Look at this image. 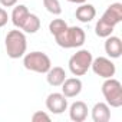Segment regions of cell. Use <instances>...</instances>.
Listing matches in <instances>:
<instances>
[{
  "mask_svg": "<svg viewBox=\"0 0 122 122\" xmlns=\"http://www.w3.org/2000/svg\"><path fill=\"white\" fill-rule=\"evenodd\" d=\"M122 22V3H112L101 16L95 26V33L98 37H108L112 35L116 25Z\"/></svg>",
  "mask_w": 122,
  "mask_h": 122,
  "instance_id": "cell-1",
  "label": "cell"
},
{
  "mask_svg": "<svg viewBox=\"0 0 122 122\" xmlns=\"http://www.w3.org/2000/svg\"><path fill=\"white\" fill-rule=\"evenodd\" d=\"M55 40L60 47L73 49V47H81L85 43L86 35L85 30L79 26H68L60 33L55 35Z\"/></svg>",
  "mask_w": 122,
  "mask_h": 122,
  "instance_id": "cell-2",
  "label": "cell"
},
{
  "mask_svg": "<svg viewBox=\"0 0 122 122\" xmlns=\"http://www.w3.org/2000/svg\"><path fill=\"white\" fill-rule=\"evenodd\" d=\"M5 46H6V53L10 59L23 57L26 53V49H27V40H26L25 33L20 29L10 30L6 35Z\"/></svg>",
  "mask_w": 122,
  "mask_h": 122,
  "instance_id": "cell-3",
  "label": "cell"
},
{
  "mask_svg": "<svg viewBox=\"0 0 122 122\" xmlns=\"http://www.w3.org/2000/svg\"><path fill=\"white\" fill-rule=\"evenodd\" d=\"M23 66L27 71H32V72H36V73H46L52 68V60L46 53L36 50V52L25 53Z\"/></svg>",
  "mask_w": 122,
  "mask_h": 122,
  "instance_id": "cell-4",
  "label": "cell"
},
{
  "mask_svg": "<svg viewBox=\"0 0 122 122\" xmlns=\"http://www.w3.org/2000/svg\"><path fill=\"white\" fill-rule=\"evenodd\" d=\"M102 95L111 108L122 106V85L113 76L105 79V82L102 83Z\"/></svg>",
  "mask_w": 122,
  "mask_h": 122,
  "instance_id": "cell-5",
  "label": "cell"
},
{
  "mask_svg": "<svg viewBox=\"0 0 122 122\" xmlns=\"http://www.w3.org/2000/svg\"><path fill=\"white\" fill-rule=\"evenodd\" d=\"M93 56L88 49H81L69 59V71L73 76H83L92 65Z\"/></svg>",
  "mask_w": 122,
  "mask_h": 122,
  "instance_id": "cell-6",
  "label": "cell"
},
{
  "mask_svg": "<svg viewBox=\"0 0 122 122\" xmlns=\"http://www.w3.org/2000/svg\"><path fill=\"white\" fill-rule=\"evenodd\" d=\"M91 68H92L95 75H98L99 78H103V79L112 78L115 75V72H116L115 63L109 57H103V56H99V57L93 59Z\"/></svg>",
  "mask_w": 122,
  "mask_h": 122,
  "instance_id": "cell-7",
  "label": "cell"
},
{
  "mask_svg": "<svg viewBox=\"0 0 122 122\" xmlns=\"http://www.w3.org/2000/svg\"><path fill=\"white\" fill-rule=\"evenodd\" d=\"M46 108L49 112L52 113H63L68 109V98L63 93L59 92H53L46 98Z\"/></svg>",
  "mask_w": 122,
  "mask_h": 122,
  "instance_id": "cell-8",
  "label": "cell"
},
{
  "mask_svg": "<svg viewBox=\"0 0 122 122\" xmlns=\"http://www.w3.org/2000/svg\"><path fill=\"white\" fill-rule=\"evenodd\" d=\"M60 86L66 98H76L82 92V81L79 78H66Z\"/></svg>",
  "mask_w": 122,
  "mask_h": 122,
  "instance_id": "cell-9",
  "label": "cell"
},
{
  "mask_svg": "<svg viewBox=\"0 0 122 122\" xmlns=\"http://www.w3.org/2000/svg\"><path fill=\"white\" fill-rule=\"evenodd\" d=\"M105 52L111 59H118L122 55V42L118 36H108L105 37Z\"/></svg>",
  "mask_w": 122,
  "mask_h": 122,
  "instance_id": "cell-10",
  "label": "cell"
},
{
  "mask_svg": "<svg viewBox=\"0 0 122 122\" xmlns=\"http://www.w3.org/2000/svg\"><path fill=\"white\" fill-rule=\"evenodd\" d=\"M93 122H108L111 119V106L106 102H98L91 109Z\"/></svg>",
  "mask_w": 122,
  "mask_h": 122,
  "instance_id": "cell-11",
  "label": "cell"
},
{
  "mask_svg": "<svg viewBox=\"0 0 122 122\" xmlns=\"http://www.w3.org/2000/svg\"><path fill=\"white\" fill-rule=\"evenodd\" d=\"M88 105L83 101H76L69 108V116L73 122H83L88 118Z\"/></svg>",
  "mask_w": 122,
  "mask_h": 122,
  "instance_id": "cell-12",
  "label": "cell"
},
{
  "mask_svg": "<svg viewBox=\"0 0 122 122\" xmlns=\"http://www.w3.org/2000/svg\"><path fill=\"white\" fill-rule=\"evenodd\" d=\"M75 16H76V19H78L79 22H82V23H89V22H92V20L95 19V16H96V9H95L93 5L82 3V5L76 9Z\"/></svg>",
  "mask_w": 122,
  "mask_h": 122,
  "instance_id": "cell-13",
  "label": "cell"
},
{
  "mask_svg": "<svg viewBox=\"0 0 122 122\" xmlns=\"http://www.w3.org/2000/svg\"><path fill=\"white\" fill-rule=\"evenodd\" d=\"M46 81L50 86H60L63 83V81L66 79V72L63 68L60 66H53L46 72Z\"/></svg>",
  "mask_w": 122,
  "mask_h": 122,
  "instance_id": "cell-14",
  "label": "cell"
},
{
  "mask_svg": "<svg viewBox=\"0 0 122 122\" xmlns=\"http://www.w3.org/2000/svg\"><path fill=\"white\" fill-rule=\"evenodd\" d=\"M29 9L25 6V5H16V6H13V12H12V23L15 25V27H17V29H20L22 27V25L25 23V20H26V17L29 16Z\"/></svg>",
  "mask_w": 122,
  "mask_h": 122,
  "instance_id": "cell-15",
  "label": "cell"
},
{
  "mask_svg": "<svg viewBox=\"0 0 122 122\" xmlns=\"http://www.w3.org/2000/svg\"><path fill=\"white\" fill-rule=\"evenodd\" d=\"M39 29H40V19H39L36 15L29 13V16L26 17V20H25V23L22 25L20 30H23L25 33L33 35V33H36Z\"/></svg>",
  "mask_w": 122,
  "mask_h": 122,
  "instance_id": "cell-16",
  "label": "cell"
},
{
  "mask_svg": "<svg viewBox=\"0 0 122 122\" xmlns=\"http://www.w3.org/2000/svg\"><path fill=\"white\" fill-rule=\"evenodd\" d=\"M43 2V6L46 7V10L55 16H59L62 13V7H60V3L59 0H42Z\"/></svg>",
  "mask_w": 122,
  "mask_h": 122,
  "instance_id": "cell-17",
  "label": "cell"
},
{
  "mask_svg": "<svg viewBox=\"0 0 122 122\" xmlns=\"http://www.w3.org/2000/svg\"><path fill=\"white\" fill-rule=\"evenodd\" d=\"M68 27V23L63 20V19H53L50 23H49V32L55 36L57 33H60L63 29Z\"/></svg>",
  "mask_w": 122,
  "mask_h": 122,
  "instance_id": "cell-18",
  "label": "cell"
},
{
  "mask_svg": "<svg viewBox=\"0 0 122 122\" xmlns=\"http://www.w3.org/2000/svg\"><path fill=\"white\" fill-rule=\"evenodd\" d=\"M32 121H33V122H42V121L49 122V121H50V116H49L46 112H43V111H37V112H35V113L32 115Z\"/></svg>",
  "mask_w": 122,
  "mask_h": 122,
  "instance_id": "cell-19",
  "label": "cell"
},
{
  "mask_svg": "<svg viewBox=\"0 0 122 122\" xmlns=\"http://www.w3.org/2000/svg\"><path fill=\"white\" fill-rule=\"evenodd\" d=\"M7 20H9V15H7V12H6L5 9L0 7V27H3V26L7 23Z\"/></svg>",
  "mask_w": 122,
  "mask_h": 122,
  "instance_id": "cell-20",
  "label": "cell"
},
{
  "mask_svg": "<svg viewBox=\"0 0 122 122\" xmlns=\"http://www.w3.org/2000/svg\"><path fill=\"white\" fill-rule=\"evenodd\" d=\"M0 5L3 7H13L17 5V0H0Z\"/></svg>",
  "mask_w": 122,
  "mask_h": 122,
  "instance_id": "cell-21",
  "label": "cell"
},
{
  "mask_svg": "<svg viewBox=\"0 0 122 122\" xmlns=\"http://www.w3.org/2000/svg\"><path fill=\"white\" fill-rule=\"evenodd\" d=\"M69 3H75V5H82V3H86L88 0H68Z\"/></svg>",
  "mask_w": 122,
  "mask_h": 122,
  "instance_id": "cell-22",
  "label": "cell"
}]
</instances>
